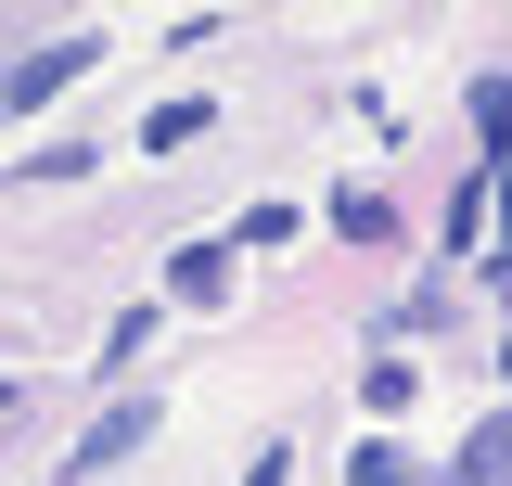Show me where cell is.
<instances>
[{"instance_id": "6da1fadb", "label": "cell", "mask_w": 512, "mask_h": 486, "mask_svg": "<svg viewBox=\"0 0 512 486\" xmlns=\"http://www.w3.org/2000/svg\"><path fill=\"white\" fill-rule=\"evenodd\" d=\"M90 64H103V39H52V52H26L13 77H0V103H52L64 77H90Z\"/></svg>"}, {"instance_id": "7a4b0ae2", "label": "cell", "mask_w": 512, "mask_h": 486, "mask_svg": "<svg viewBox=\"0 0 512 486\" xmlns=\"http://www.w3.org/2000/svg\"><path fill=\"white\" fill-rule=\"evenodd\" d=\"M141 435H154V397H128V410H103V423L77 435V474H103V461H128Z\"/></svg>"}, {"instance_id": "3957f363", "label": "cell", "mask_w": 512, "mask_h": 486, "mask_svg": "<svg viewBox=\"0 0 512 486\" xmlns=\"http://www.w3.org/2000/svg\"><path fill=\"white\" fill-rule=\"evenodd\" d=\"M448 486H512V410H500V423H474V435H461V461H448Z\"/></svg>"}, {"instance_id": "277c9868", "label": "cell", "mask_w": 512, "mask_h": 486, "mask_svg": "<svg viewBox=\"0 0 512 486\" xmlns=\"http://www.w3.org/2000/svg\"><path fill=\"white\" fill-rule=\"evenodd\" d=\"M167 295H180V307H218V295H231V256H218V243H180V256H167Z\"/></svg>"}, {"instance_id": "5b68a950", "label": "cell", "mask_w": 512, "mask_h": 486, "mask_svg": "<svg viewBox=\"0 0 512 486\" xmlns=\"http://www.w3.org/2000/svg\"><path fill=\"white\" fill-rule=\"evenodd\" d=\"M333 231L346 243H397V205H384V192H333Z\"/></svg>"}, {"instance_id": "8992f818", "label": "cell", "mask_w": 512, "mask_h": 486, "mask_svg": "<svg viewBox=\"0 0 512 486\" xmlns=\"http://www.w3.org/2000/svg\"><path fill=\"white\" fill-rule=\"evenodd\" d=\"M346 486H410V448H384V435H372V448L346 461Z\"/></svg>"}, {"instance_id": "52a82bcc", "label": "cell", "mask_w": 512, "mask_h": 486, "mask_svg": "<svg viewBox=\"0 0 512 486\" xmlns=\"http://www.w3.org/2000/svg\"><path fill=\"white\" fill-rule=\"evenodd\" d=\"M474 128H487V141H512V77H474Z\"/></svg>"}, {"instance_id": "ba28073f", "label": "cell", "mask_w": 512, "mask_h": 486, "mask_svg": "<svg viewBox=\"0 0 512 486\" xmlns=\"http://www.w3.org/2000/svg\"><path fill=\"white\" fill-rule=\"evenodd\" d=\"M244 486H282V448H256V461H244Z\"/></svg>"}]
</instances>
